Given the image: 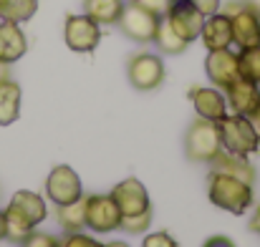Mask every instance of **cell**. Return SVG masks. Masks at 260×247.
<instances>
[{
	"mask_svg": "<svg viewBox=\"0 0 260 247\" xmlns=\"http://www.w3.org/2000/svg\"><path fill=\"white\" fill-rule=\"evenodd\" d=\"M46 215H48L46 202L36 192L28 189L15 192L5 207V240L23 245L25 237L36 230V225L46 220Z\"/></svg>",
	"mask_w": 260,
	"mask_h": 247,
	"instance_id": "1",
	"label": "cell"
},
{
	"mask_svg": "<svg viewBox=\"0 0 260 247\" xmlns=\"http://www.w3.org/2000/svg\"><path fill=\"white\" fill-rule=\"evenodd\" d=\"M207 197L215 207L228 209L230 215H245L253 204V187L233 174L212 171L207 184Z\"/></svg>",
	"mask_w": 260,
	"mask_h": 247,
	"instance_id": "2",
	"label": "cell"
},
{
	"mask_svg": "<svg viewBox=\"0 0 260 247\" xmlns=\"http://www.w3.org/2000/svg\"><path fill=\"white\" fill-rule=\"evenodd\" d=\"M215 124H217L220 142H222V149L225 152L240 154V157H248V154L258 152L260 136H258V129L250 121V116L233 114V116H222Z\"/></svg>",
	"mask_w": 260,
	"mask_h": 247,
	"instance_id": "3",
	"label": "cell"
},
{
	"mask_svg": "<svg viewBox=\"0 0 260 247\" xmlns=\"http://www.w3.org/2000/svg\"><path fill=\"white\" fill-rule=\"evenodd\" d=\"M222 152V142H220V131L215 121L207 119H194L184 134V157L189 162H212L217 154Z\"/></svg>",
	"mask_w": 260,
	"mask_h": 247,
	"instance_id": "4",
	"label": "cell"
},
{
	"mask_svg": "<svg viewBox=\"0 0 260 247\" xmlns=\"http://www.w3.org/2000/svg\"><path fill=\"white\" fill-rule=\"evenodd\" d=\"M159 20H162V15L154 13L152 8H147L144 3H129V5H124L116 25L121 28V33L126 38H132L137 43H152L157 36Z\"/></svg>",
	"mask_w": 260,
	"mask_h": 247,
	"instance_id": "5",
	"label": "cell"
},
{
	"mask_svg": "<svg viewBox=\"0 0 260 247\" xmlns=\"http://www.w3.org/2000/svg\"><path fill=\"white\" fill-rule=\"evenodd\" d=\"M126 79L137 91H154L165 81V63L154 53H137L126 63Z\"/></svg>",
	"mask_w": 260,
	"mask_h": 247,
	"instance_id": "6",
	"label": "cell"
},
{
	"mask_svg": "<svg viewBox=\"0 0 260 247\" xmlns=\"http://www.w3.org/2000/svg\"><path fill=\"white\" fill-rule=\"evenodd\" d=\"M165 18H167V23L172 25V30L182 41L192 43V41L200 38L205 15H202L189 0H170V5H167V10H165Z\"/></svg>",
	"mask_w": 260,
	"mask_h": 247,
	"instance_id": "7",
	"label": "cell"
},
{
	"mask_svg": "<svg viewBox=\"0 0 260 247\" xmlns=\"http://www.w3.org/2000/svg\"><path fill=\"white\" fill-rule=\"evenodd\" d=\"M46 194H48V199L56 207H63V204L76 202L84 194L79 174L69 164H61V166H56V169H51V174L46 179Z\"/></svg>",
	"mask_w": 260,
	"mask_h": 247,
	"instance_id": "8",
	"label": "cell"
},
{
	"mask_svg": "<svg viewBox=\"0 0 260 247\" xmlns=\"http://www.w3.org/2000/svg\"><path fill=\"white\" fill-rule=\"evenodd\" d=\"M86 227L101 235L121 227V212L111 194H88L86 197Z\"/></svg>",
	"mask_w": 260,
	"mask_h": 247,
	"instance_id": "9",
	"label": "cell"
},
{
	"mask_svg": "<svg viewBox=\"0 0 260 247\" xmlns=\"http://www.w3.org/2000/svg\"><path fill=\"white\" fill-rule=\"evenodd\" d=\"M66 46L76 53H91L101 41V28L88 15H69L63 25Z\"/></svg>",
	"mask_w": 260,
	"mask_h": 247,
	"instance_id": "10",
	"label": "cell"
},
{
	"mask_svg": "<svg viewBox=\"0 0 260 247\" xmlns=\"http://www.w3.org/2000/svg\"><path fill=\"white\" fill-rule=\"evenodd\" d=\"M111 197L121 212V217H129V215H139V212H147L152 209L149 204V192L147 187L137 179V177H126L124 182H119L114 189H111Z\"/></svg>",
	"mask_w": 260,
	"mask_h": 247,
	"instance_id": "11",
	"label": "cell"
},
{
	"mask_svg": "<svg viewBox=\"0 0 260 247\" xmlns=\"http://www.w3.org/2000/svg\"><path fill=\"white\" fill-rule=\"evenodd\" d=\"M230 20H233V43H238V48H253L260 46V15L253 13L245 3L235 5L228 10Z\"/></svg>",
	"mask_w": 260,
	"mask_h": 247,
	"instance_id": "12",
	"label": "cell"
},
{
	"mask_svg": "<svg viewBox=\"0 0 260 247\" xmlns=\"http://www.w3.org/2000/svg\"><path fill=\"white\" fill-rule=\"evenodd\" d=\"M205 71L207 79L215 83L217 88H228L233 81L240 79V68H238V53H233L230 48H220V51H210L205 58Z\"/></svg>",
	"mask_w": 260,
	"mask_h": 247,
	"instance_id": "13",
	"label": "cell"
},
{
	"mask_svg": "<svg viewBox=\"0 0 260 247\" xmlns=\"http://www.w3.org/2000/svg\"><path fill=\"white\" fill-rule=\"evenodd\" d=\"M200 38L205 43L207 51H220V48H230L233 46V20L228 13H212V15H205V23H202V30H200Z\"/></svg>",
	"mask_w": 260,
	"mask_h": 247,
	"instance_id": "14",
	"label": "cell"
},
{
	"mask_svg": "<svg viewBox=\"0 0 260 247\" xmlns=\"http://www.w3.org/2000/svg\"><path fill=\"white\" fill-rule=\"evenodd\" d=\"M225 96H228L225 101L230 103V109H233L235 114H240V116H253L260 103L258 83L248 81V79H243V76L225 88Z\"/></svg>",
	"mask_w": 260,
	"mask_h": 247,
	"instance_id": "15",
	"label": "cell"
},
{
	"mask_svg": "<svg viewBox=\"0 0 260 247\" xmlns=\"http://www.w3.org/2000/svg\"><path fill=\"white\" fill-rule=\"evenodd\" d=\"M28 41L25 33L20 30L18 23L13 20H0V63H15L25 56Z\"/></svg>",
	"mask_w": 260,
	"mask_h": 247,
	"instance_id": "16",
	"label": "cell"
},
{
	"mask_svg": "<svg viewBox=\"0 0 260 247\" xmlns=\"http://www.w3.org/2000/svg\"><path fill=\"white\" fill-rule=\"evenodd\" d=\"M192 103L197 116L207 119V121H220L225 116V96L220 93V88H194L192 91Z\"/></svg>",
	"mask_w": 260,
	"mask_h": 247,
	"instance_id": "17",
	"label": "cell"
},
{
	"mask_svg": "<svg viewBox=\"0 0 260 247\" xmlns=\"http://www.w3.org/2000/svg\"><path fill=\"white\" fill-rule=\"evenodd\" d=\"M210 164L215 166V171H225V174H233V177H238V179H243V182H248L250 187H253V182H255V166L250 164L245 157H240V154H230V152H220Z\"/></svg>",
	"mask_w": 260,
	"mask_h": 247,
	"instance_id": "18",
	"label": "cell"
},
{
	"mask_svg": "<svg viewBox=\"0 0 260 247\" xmlns=\"http://www.w3.org/2000/svg\"><path fill=\"white\" fill-rule=\"evenodd\" d=\"M20 116V86L10 79L0 81V126H10Z\"/></svg>",
	"mask_w": 260,
	"mask_h": 247,
	"instance_id": "19",
	"label": "cell"
},
{
	"mask_svg": "<svg viewBox=\"0 0 260 247\" xmlns=\"http://www.w3.org/2000/svg\"><path fill=\"white\" fill-rule=\"evenodd\" d=\"M124 10V0H84V15L99 25H114Z\"/></svg>",
	"mask_w": 260,
	"mask_h": 247,
	"instance_id": "20",
	"label": "cell"
},
{
	"mask_svg": "<svg viewBox=\"0 0 260 247\" xmlns=\"http://www.w3.org/2000/svg\"><path fill=\"white\" fill-rule=\"evenodd\" d=\"M56 217H58V225H61L69 235H71V232H81V230L86 227V197L81 194L76 202L58 207Z\"/></svg>",
	"mask_w": 260,
	"mask_h": 247,
	"instance_id": "21",
	"label": "cell"
},
{
	"mask_svg": "<svg viewBox=\"0 0 260 247\" xmlns=\"http://www.w3.org/2000/svg\"><path fill=\"white\" fill-rule=\"evenodd\" d=\"M152 43H157V48L162 51V53H167V56H179V53H184L187 51V41H182L177 33L172 30V25L167 23V18L162 15V20H159V28H157V36H154V41Z\"/></svg>",
	"mask_w": 260,
	"mask_h": 247,
	"instance_id": "22",
	"label": "cell"
},
{
	"mask_svg": "<svg viewBox=\"0 0 260 247\" xmlns=\"http://www.w3.org/2000/svg\"><path fill=\"white\" fill-rule=\"evenodd\" d=\"M38 0H3L0 5V20H13V23H25L36 15Z\"/></svg>",
	"mask_w": 260,
	"mask_h": 247,
	"instance_id": "23",
	"label": "cell"
},
{
	"mask_svg": "<svg viewBox=\"0 0 260 247\" xmlns=\"http://www.w3.org/2000/svg\"><path fill=\"white\" fill-rule=\"evenodd\" d=\"M238 68H240V76L243 79H248V81L260 86V46L240 48V53H238Z\"/></svg>",
	"mask_w": 260,
	"mask_h": 247,
	"instance_id": "24",
	"label": "cell"
},
{
	"mask_svg": "<svg viewBox=\"0 0 260 247\" xmlns=\"http://www.w3.org/2000/svg\"><path fill=\"white\" fill-rule=\"evenodd\" d=\"M149 225H152V209L139 212V215L121 217V230H126V232H147Z\"/></svg>",
	"mask_w": 260,
	"mask_h": 247,
	"instance_id": "25",
	"label": "cell"
},
{
	"mask_svg": "<svg viewBox=\"0 0 260 247\" xmlns=\"http://www.w3.org/2000/svg\"><path fill=\"white\" fill-rule=\"evenodd\" d=\"M23 247H58V240L51 237V235H46V232H36V230H33V232L25 237Z\"/></svg>",
	"mask_w": 260,
	"mask_h": 247,
	"instance_id": "26",
	"label": "cell"
},
{
	"mask_svg": "<svg viewBox=\"0 0 260 247\" xmlns=\"http://www.w3.org/2000/svg\"><path fill=\"white\" fill-rule=\"evenodd\" d=\"M142 247H177L174 237H170V232H152L144 237Z\"/></svg>",
	"mask_w": 260,
	"mask_h": 247,
	"instance_id": "27",
	"label": "cell"
},
{
	"mask_svg": "<svg viewBox=\"0 0 260 247\" xmlns=\"http://www.w3.org/2000/svg\"><path fill=\"white\" fill-rule=\"evenodd\" d=\"M61 247H104L101 242H96L93 237H86V235H81V232H71L69 237H66V242Z\"/></svg>",
	"mask_w": 260,
	"mask_h": 247,
	"instance_id": "28",
	"label": "cell"
},
{
	"mask_svg": "<svg viewBox=\"0 0 260 247\" xmlns=\"http://www.w3.org/2000/svg\"><path fill=\"white\" fill-rule=\"evenodd\" d=\"M202 15H212V13H217L220 10V0H189Z\"/></svg>",
	"mask_w": 260,
	"mask_h": 247,
	"instance_id": "29",
	"label": "cell"
},
{
	"mask_svg": "<svg viewBox=\"0 0 260 247\" xmlns=\"http://www.w3.org/2000/svg\"><path fill=\"white\" fill-rule=\"evenodd\" d=\"M202 247H238L230 237H225V235H215V237H207Z\"/></svg>",
	"mask_w": 260,
	"mask_h": 247,
	"instance_id": "30",
	"label": "cell"
},
{
	"mask_svg": "<svg viewBox=\"0 0 260 247\" xmlns=\"http://www.w3.org/2000/svg\"><path fill=\"white\" fill-rule=\"evenodd\" d=\"M250 232H255V235H260V207L255 209V215L250 217Z\"/></svg>",
	"mask_w": 260,
	"mask_h": 247,
	"instance_id": "31",
	"label": "cell"
},
{
	"mask_svg": "<svg viewBox=\"0 0 260 247\" xmlns=\"http://www.w3.org/2000/svg\"><path fill=\"white\" fill-rule=\"evenodd\" d=\"M250 121H253V126L258 129V136H260V103H258V109H255V114L250 116Z\"/></svg>",
	"mask_w": 260,
	"mask_h": 247,
	"instance_id": "32",
	"label": "cell"
},
{
	"mask_svg": "<svg viewBox=\"0 0 260 247\" xmlns=\"http://www.w3.org/2000/svg\"><path fill=\"white\" fill-rule=\"evenodd\" d=\"M245 5H248L253 13H258L260 15V0H245Z\"/></svg>",
	"mask_w": 260,
	"mask_h": 247,
	"instance_id": "33",
	"label": "cell"
},
{
	"mask_svg": "<svg viewBox=\"0 0 260 247\" xmlns=\"http://www.w3.org/2000/svg\"><path fill=\"white\" fill-rule=\"evenodd\" d=\"M0 240H5V212H0Z\"/></svg>",
	"mask_w": 260,
	"mask_h": 247,
	"instance_id": "34",
	"label": "cell"
},
{
	"mask_svg": "<svg viewBox=\"0 0 260 247\" xmlns=\"http://www.w3.org/2000/svg\"><path fill=\"white\" fill-rule=\"evenodd\" d=\"M104 247H129L126 242H109V245H104Z\"/></svg>",
	"mask_w": 260,
	"mask_h": 247,
	"instance_id": "35",
	"label": "cell"
},
{
	"mask_svg": "<svg viewBox=\"0 0 260 247\" xmlns=\"http://www.w3.org/2000/svg\"><path fill=\"white\" fill-rule=\"evenodd\" d=\"M132 3H144V0H132Z\"/></svg>",
	"mask_w": 260,
	"mask_h": 247,
	"instance_id": "36",
	"label": "cell"
},
{
	"mask_svg": "<svg viewBox=\"0 0 260 247\" xmlns=\"http://www.w3.org/2000/svg\"><path fill=\"white\" fill-rule=\"evenodd\" d=\"M0 5H3V0H0Z\"/></svg>",
	"mask_w": 260,
	"mask_h": 247,
	"instance_id": "37",
	"label": "cell"
},
{
	"mask_svg": "<svg viewBox=\"0 0 260 247\" xmlns=\"http://www.w3.org/2000/svg\"><path fill=\"white\" fill-rule=\"evenodd\" d=\"M58 247H61V245H58Z\"/></svg>",
	"mask_w": 260,
	"mask_h": 247,
	"instance_id": "38",
	"label": "cell"
}]
</instances>
